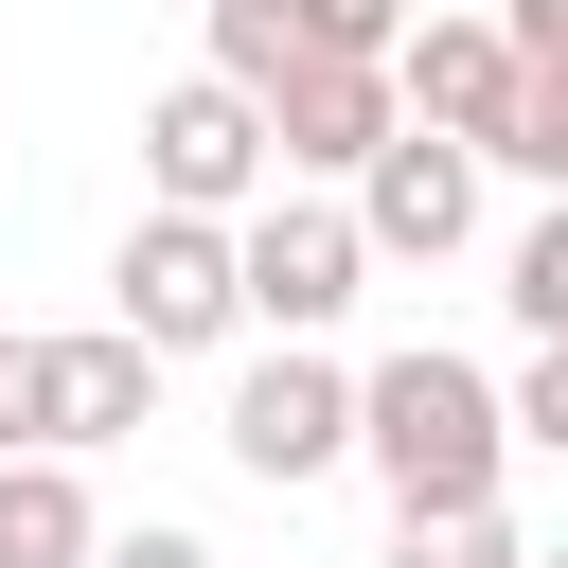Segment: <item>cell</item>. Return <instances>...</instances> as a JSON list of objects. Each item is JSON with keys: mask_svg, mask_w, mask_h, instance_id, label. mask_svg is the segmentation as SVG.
I'll return each instance as SVG.
<instances>
[{"mask_svg": "<svg viewBox=\"0 0 568 568\" xmlns=\"http://www.w3.org/2000/svg\"><path fill=\"white\" fill-rule=\"evenodd\" d=\"M355 462L390 479V532H426V515H497V479H515V444H497V373L444 355V337L373 355V373H355Z\"/></svg>", "mask_w": 568, "mask_h": 568, "instance_id": "1", "label": "cell"}, {"mask_svg": "<svg viewBox=\"0 0 568 568\" xmlns=\"http://www.w3.org/2000/svg\"><path fill=\"white\" fill-rule=\"evenodd\" d=\"M355 302H373V248H355L337 195H248V213H231V320H248L266 355H320Z\"/></svg>", "mask_w": 568, "mask_h": 568, "instance_id": "2", "label": "cell"}, {"mask_svg": "<svg viewBox=\"0 0 568 568\" xmlns=\"http://www.w3.org/2000/svg\"><path fill=\"white\" fill-rule=\"evenodd\" d=\"M106 337H124V355H213V337H248V320H231V231L142 213L124 266H106Z\"/></svg>", "mask_w": 568, "mask_h": 568, "instance_id": "3", "label": "cell"}, {"mask_svg": "<svg viewBox=\"0 0 568 568\" xmlns=\"http://www.w3.org/2000/svg\"><path fill=\"white\" fill-rule=\"evenodd\" d=\"M213 444H231L266 497H302V479H337V462H355V373H337V355H248V373H231V408H213Z\"/></svg>", "mask_w": 568, "mask_h": 568, "instance_id": "4", "label": "cell"}, {"mask_svg": "<svg viewBox=\"0 0 568 568\" xmlns=\"http://www.w3.org/2000/svg\"><path fill=\"white\" fill-rule=\"evenodd\" d=\"M266 195V124L213 89V71H178L160 106H142V213H195V231H231Z\"/></svg>", "mask_w": 568, "mask_h": 568, "instance_id": "5", "label": "cell"}, {"mask_svg": "<svg viewBox=\"0 0 568 568\" xmlns=\"http://www.w3.org/2000/svg\"><path fill=\"white\" fill-rule=\"evenodd\" d=\"M479 195H497V178H479L462 142H426V124H390V142L355 160V195H337V213H355V248H373V266H444V248L479 231Z\"/></svg>", "mask_w": 568, "mask_h": 568, "instance_id": "6", "label": "cell"}, {"mask_svg": "<svg viewBox=\"0 0 568 568\" xmlns=\"http://www.w3.org/2000/svg\"><path fill=\"white\" fill-rule=\"evenodd\" d=\"M160 426V355H124L106 320L89 337H36V462H106Z\"/></svg>", "mask_w": 568, "mask_h": 568, "instance_id": "7", "label": "cell"}, {"mask_svg": "<svg viewBox=\"0 0 568 568\" xmlns=\"http://www.w3.org/2000/svg\"><path fill=\"white\" fill-rule=\"evenodd\" d=\"M248 124H266V178H355V160L390 142V71H320V53H302Z\"/></svg>", "mask_w": 568, "mask_h": 568, "instance_id": "8", "label": "cell"}, {"mask_svg": "<svg viewBox=\"0 0 568 568\" xmlns=\"http://www.w3.org/2000/svg\"><path fill=\"white\" fill-rule=\"evenodd\" d=\"M106 515H89V462H0V568H89Z\"/></svg>", "mask_w": 568, "mask_h": 568, "instance_id": "9", "label": "cell"}, {"mask_svg": "<svg viewBox=\"0 0 568 568\" xmlns=\"http://www.w3.org/2000/svg\"><path fill=\"white\" fill-rule=\"evenodd\" d=\"M497 320H515L532 355H568V213H532V231L497 248Z\"/></svg>", "mask_w": 568, "mask_h": 568, "instance_id": "10", "label": "cell"}, {"mask_svg": "<svg viewBox=\"0 0 568 568\" xmlns=\"http://www.w3.org/2000/svg\"><path fill=\"white\" fill-rule=\"evenodd\" d=\"M284 36H302L320 71H390V36H408V0H284Z\"/></svg>", "mask_w": 568, "mask_h": 568, "instance_id": "11", "label": "cell"}, {"mask_svg": "<svg viewBox=\"0 0 568 568\" xmlns=\"http://www.w3.org/2000/svg\"><path fill=\"white\" fill-rule=\"evenodd\" d=\"M532 532H515V497L497 515H426V532H390V568H515Z\"/></svg>", "mask_w": 568, "mask_h": 568, "instance_id": "12", "label": "cell"}, {"mask_svg": "<svg viewBox=\"0 0 568 568\" xmlns=\"http://www.w3.org/2000/svg\"><path fill=\"white\" fill-rule=\"evenodd\" d=\"M497 444H568V355H515L497 373Z\"/></svg>", "mask_w": 568, "mask_h": 568, "instance_id": "13", "label": "cell"}, {"mask_svg": "<svg viewBox=\"0 0 568 568\" xmlns=\"http://www.w3.org/2000/svg\"><path fill=\"white\" fill-rule=\"evenodd\" d=\"M89 568H213V532H178V515H142V532H106Z\"/></svg>", "mask_w": 568, "mask_h": 568, "instance_id": "14", "label": "cell"}, {"mask_svg": "<svg viewBox=\"0 0 568 568\" xmlns=\"http://www.w3.org/2000/svg\"><path fill=\"white\" fill-rule=\"evenodd\" d=\"M0 462H36V337H0Z\"/></svg>", "mask_w": 568, "mask_h": 568, "instance_id": "15", "label": "cell"}, {"mask_svg": "<svg viewBox=\"0 0 568 568\" xmlns=\"http://www.w3.org/2000/svg\"><path fill=\"white\" fill-rule=\"evenodd\" d=\"M0 142H18V124H0Z\"/></svg>", "mask_w": 568, "mask_h": 568, "instance_id": "16", "label": "cell"}]
</instances>
